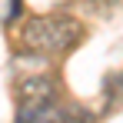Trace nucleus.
<instances>
[{"label":"nucleus","instance_id":"obj_3","mask_svg":"<svg viewBox=\"0 0 123 123\" xmlns=\"http://www.w3.org/2000/svg\"><path fill=\"white\" fill-rule=\"evenodd\" d=\"M47 123H97V117L83 106H60V110H53V117Z\"/></svg>","mask_w":123,"mask_h":123},{"label":"nucleus","instance_id":"obj_1","mask_svg":"<svg viewBox=\"0 0 123 123\" xmlns=\"http://www.w3.org/2000/svg\"><path fill=\"white\" fill-rule=\"evenodd\" d=\"M80 40L83 27L70 13H40L20 27V47L37 57H67Z\"/></svg>","mask_w":123,"mask_h":123},{"label":"nucleus","instance_id":"obj_2","mask_svg":"<svg viewBox=\"0 0 123 123\" xmlns=\"http://www.w3.org/2000/svg\"><path fill=\"white\" fill-rule=\"evenodd\" d=\"M57 110V83L50 77H27L17 86L13 123H47Z\"/></svg>","mask_w":123,"mask_h":123},{"label":"nucleus","instance_id":"obj_4","mask_svg":"<svg viewBox=\"0 0 123 123\" xmlns=\"http://www.w3.org/2000/svg\"><path fill=\"white\" fill-rule=\"evenodd\" d=\"M20 10H23V3L20 0H10V7H7V13H3V20L10 23V20H17V17H20Z\"/></svg>","mask_w":123,"mask_h":123}]
</instances>
